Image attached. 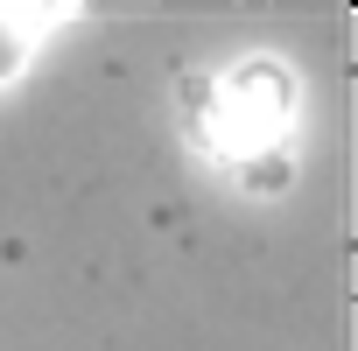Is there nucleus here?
<instances>
[{
    "mask_svg": "<svg viewBox=\"0 0 358 351\" xmlns=\"http://www.w3.org/2000/svg\"><path fill=\"white\" fill-rule=\"evenodd\" d=\"M295 71L274 57H246L218 78H197L183 92L190 141L253 197H274L288 183V141H295Z\"/></svg>",
    "mask_w": 358,
    "mask_h": 351,
    "instance_id": "f257e3e1",
    "label": "nucleus"
},
{
    "mask_svg": "<svg viewBox=\"0 0 358 351\" xmlns=\"http://www.w3.org/2000/svg\"><path fill=\"white\" fill-rule=\"evenodd\" d=\"M29 22H43V15H22V8H0V85H8L29 57H36V29Z\"/></svg>",
    "mask_w": 358,
    "mask_h": 351,
    "instance_id": "f03ea898",
    "label": "nucleus"
}]
</instances>
